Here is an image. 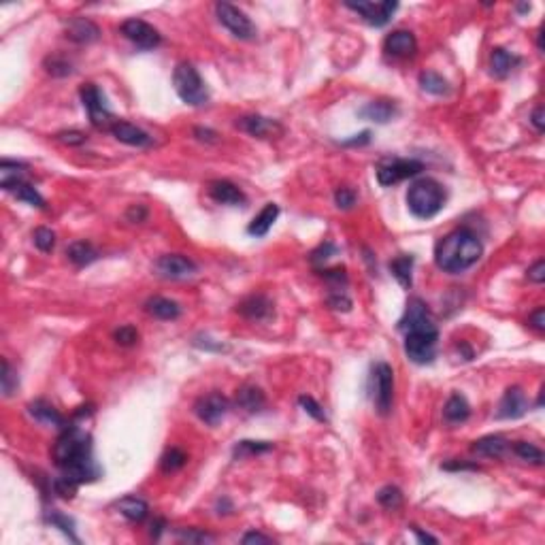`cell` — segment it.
Here are the masks:
<instances>
[{"label": "cell", "mask_w": 545, "mask_h": 545, "mask_svg": "<svg viewBox=\"0 0 545 545\" xmlns=\"http://www.w3.org/2000/svg\"><path fill=\"white\" fill-rule=\"evenodd\" d=\"M54 460L62 471V477L77 486L101 477V466L92 454V439L79 426H64L54 445Z\"/></svg>", "instance_id": "1"}, {"label": "cell", "mask_w": 545, "mask_h": 545, "mask_svg": "<svg viewBox=\"0 0 545 545\" xmlns=\"http://www.w3.org/2000/svg\"><path fill=\"white\" fill-rule=\"evenodd\" d=\"M483 253V245L469 228H458L445 234L435 247V262L445 272H462L471 268Z\"/></svg>", "instance_id": "2"}, {"label": "cell", "mask_w": 545, "mask_h": 545, "mask_svg": "<svg viewBox=\"0 0 545 545\" xmlns=\"http://www.w3.org/2000/svg\"><path fill=\"white\" fill-rule=\"evenodd\" d=\"M445 205V190L439 181L424 177L411 183L407 192V207L420 219L435 217Z\"/></svg>", "instance_id": "3"}, {"label": "cell", "mask_w": 545, "mask_h": 545, "mask_svg": "<svg viewBox=\"0 0 545 545\" xmlns=\"http://www.w3.org/2000/svg\"><path fill=\"white\" fill-rule=\"evenodd\" d=\"M173 84H175V92L179 94V98L190 107H202L209 101V90H207L202 77L188 62L177 64V69L173 73Z\"/></svg>", "instance_id": "4"}, {"label": "cell", "mask_w": 545, "mask_h": 545, "mask_svg": "<svg viewBox=\"0 0 545 545\" xmlns=\"http://www.w3.org/2000/svg\"><path fill=\"white\" fill-rule=\"evenodd\" d=\"M369 390L371 398L375 403V409L382 415H388L392 409V398H394V371L386 362H377L371 369L369 377Z\"/></svg>", "instance_id": "5"}, {"label": "cell", "mask_w": 545, "mask_h": 545, "mask_svg": "<svg viewBox=\"0 0 545 545\" xmlns=\"http://www.w3.org/2000/svg\"><path fill=\"white\" fill-rule=\"evenodd\" d=\"M79 94H81V103L90 115V122L101 130H111V126L115 124V117L107 107L105 94L94 84H86Z\"/></svg>", "instance_id": "6"}, {"label": "cell", "mask_w": 545, "mask_h": 545, "mask_svg": "<svg viewBox=\"0 0 545 545\" xmlns=\"http://www.w3.org/2000/svg\"><path fill=\"white\" fill-rule=\"evenodd\" d=\"M215 13H217L219 24L224 28H228L232 37H236L241 41H251L256 37V26L239 7H234L230 3H217Z\"/></svg>", "instance_id": "7"}, {"label": "cell", "mask_w": 545, "mask_h": 545, "mask_svg": "<svg viewBox=\"0 0 545 545\" xmlns=\"http://www.w3.org/2000/svg\"><path fill=\"white\" fill-rule=\"evenodd\" d=\"M398 328L407 335V333H439L437 331V324L432 320V314L428 309V305L413 297L409 299L407 303V309H405V316L401 318L398 322Z\"/></svg>", "instance_id": "8"}, {"label": "cell", "mask_w": 545, "mask_h": 545, "mask_svg": "<svg viewBox=\"0 0 545 545\" xmlns=\"http://www.w3.org/2000/svg\"><path fill=\"white\" fill-rule=\"evenodd\" d=\"M424 171V164L420 160H405V158H388L377 166V181L384 188H390L403 179L415 177Z\"/></svg>", "instance_id": "9"}, {"label": "cell", "mask_w": 545, "mask_h": 545, "mask_svg": "<svg viewBox=\"0 0 545 545\" xmlns=\"http://www.w3.org/2000/svg\"><path fill=\"white\" fill-rule=\"evenodd\" d=\"M439 333H407L405 354L415 365H430L437 358Z\"/></svg>", "instance_id": "10"}, {"label": "cell", "mask_w": 545, "mask_h": 545, "mask_svg": "<svg viewBox=\"0 0 545 545\" xmlns=\"http://www.w3.org/2000/svg\"><path fill=\"white\" fill-rule=\"evenodd\" d=\"M154 268H156V272H158L160 277L173 280V282L188 280V277H192L194 272H196V264L190 258L181 256V253H164V256H160L156 260Z\"/></svg>", "instance_id": "11"}, {"label": "cell", "mask_w": 545, "mask_h": 545, "mask_svg": "<svg viewBox=\"0 0 545 545\" xmlns=\"http://www.w3.org/2000/svg\"><path fill=\"white\" fill-rule=\"evenodd\" d=\"M120 30H122V35L130 41V43H134L139 50H143V52H149V50H154V47H158L160 43H162V37H160V33L151 26V24H147V22H143V20H126L122 26H120Z\"/></svg>", "instance_id": "12"}, {"label": "cell", "mask_w": 545, "mask_h": 545, "mask_svg": "<svg viewBox=\"0 0 545 545\" xmlns=\"http://www.w3.org/2000/svg\"><path fill=\"white\" fill-rule=\"evenodd\" d=\"M345 7L360 13L362 20L371 26L382 28L392 20L394 11L398 9V3H392V0H386V3H345Z\"/></svg>", "instance_id": "13"}, {"label": "cell", "mask_w": 545, "mask_h": 545, "mask_svg": "<svg viewBox=\"0 0 545 545\" xmlns=\"http://www.w3.org/2000/svg\"><path fill=\"white\" fill-rule=\"evenodd\" d=\"M228 409H230V403L219 392L200 396L194 405V413L198 415V420H202L209 426H217L224 420V415L228 413Z\"/></svg>", "instance_id": "14"}, {"label": "cell", "mask_w": 545, "mask_h": 545, "mask_svg": "<svg viewBox=\"0 0 545 545\" xmlns=\"http://www.w3.org/2000/svg\"><path fill=\"white\" fill-rule=\"evenodd\" d=\"M526 411H528V398L522 392V388L513 386V388L505 390L498 411H496V418L498 420H515V418H522Z\"/></svg>", "instance_id": "15"}, {"label": "cell", "mask_w": 545, "mask_h": 545, "mask_svg": "<svg viewBox=\"0 0 545 545\" xmlns=\"http://www.w3.org/2000/svg\"><path fill=\"white\" fill-rule=\"evenodd\" d=\"M384 47L394 58H411L418 52V41L409 30H394L386 37Z\"/></svg>", "instance_id": "16"}, {"label": "cell", "mask_w": 545, "mask_h": 545, "mask_svg": "<svg viewBox=\"0 0 545 545\" xmlns=\"http://www.w3.org/2000/svg\"><path fill=\"white\" fill-rule=\"evenodd\" d=\"M111 134L120 143L130 145V147H149L151 145V137L145 130H141L139 126L124 122V120H115V124L111 126Z\"/></svg>", "instance_id": "17"}, {"label": "cell", "mask_w": 545, "mask_h": 545, "mask_svg": "<svg viewBox=\"0 0 545 545\" xmlns=\"http://www.w3.org/2000/svg\"><path fill=\"white\" fill-rule=\"evenodd\" d=\"M236 128H241L247 134L258 137V139H268L272 134L282 132V126L275 120H268L262 115H245V117L236 120Z\"/></svg>", "instance_id": "18"}, {"label": "cell", "mask_w": 545, "mask_h": 545, "mask_svg": "<svg viewBox=\"0 0 545 545\" xmlns=\"http://www.w3.org/2000/svg\"><path fill=\"white\" fill-rule=\"evenodd\" d=\"M236 311L253 322H264L272 316V303L262 294H251L236 305Z\"/></svg>", "instance_id": "19"}, {"label": "cell", "mask_w": 545, "mask_h": 545, "mask_svg": "<svg viewBox=\"0 0 545 545\" xmlns=\"http://www.w3.org/2000/svg\"><path fill=\"white\" fill-rule=\"evenodd\" d=\"M209 196L219 205H230V207L245 205V194L232 181H226V179L211 181L209 183Z\"/></svg>", "instance_id": "20"}, {"label": "cell", "mask_w": 545, "mask_h": 545, "mask_svg": "<svg viewBox=\"0 0 545 545\" xmlns=\"http://www.w3.org/2000/svg\"><path fill=\"white\" fill-rule=\"evenodd\" d=\"M67 37L75 43H81V45L86 43L88 45V43L98 41L101 28L86 18H73V20L67 22Z\"/></svg>", "instance_id": "21"}, {"label": "cell", "mask_w": 545, "mask_h": 545, "mask_svg": "<svg viewBox=\"0 0 545 545\" xmlns=\"http://www.w3.org/2000/svg\"><path fill=\"white\" fill-rule=\"evenodd\" d=\"M509 449V441L503 435H486L471 445V452L483 458H503Z\"/></svg>", "instance_id": "22"}, {"label": "cell", "mask_w": 545, "mask_h": 545, "mask_svg": "<svg viewBox=\"0 0 545 545\" xmlns=\"http://www.w3.org/2000/svg\"><path fill=\"white\" fill-rule=\"evenodd\" d=\"M28 413H30L37 422H41V424H45V426L64 428V418H62V413H60L52 403H47V401H43V398L33 401V403L28 405Z\"/></svg>", "instance_id": "23"}, {"label": "cell", "mask_w": 545, "mask_h": 545, "mask_svg": "<svg viewBox=\"0 0 545 545\" xmlns=\"http://www.w3.org/2000/svg\"><path fill=\"white\" fill-rule=\"evenodd\" d=\"M517 64H520V58L503 47H496L490 54V73L498 79H505Z\"/></svg>", "instance_id": "24"}, {"label": "cell", "mask_w": 545, "mask_h": 545, "mask_svg": "<svg viewBox=\"0 0 545 545\" xmlns=\"http://www.w3.org/2000/svg\"><path fill=\"white\" fill-rule=\"evenodd\" d=\"M358 115L365 117V120L377 122V124H386L396 115V105L392 101H373V103L365 105L358 111Z\"/></svg>", "instance_id": "25"}, {"label": "cell", "mask_w": 545, "mask_h": 545, "mask_svg": "<svg viewBox=\"0 0 545 545\" xmlns=\"http://www.w3.org/2000/svg\"><path fill=\"white\" fill-rule=\"evenodd\" d=\"M277 215H280V207H277L275 202H268V205L251 219V224L247 226V232H249L251 236H264V234L272 228V224H275Z\"/></svg>", "instance_id": "26"}, {"label": "cell", "mask_w": 545, "mask_h": 545, "mask_svg": "<svg viewBox=\"0 0 545 545\" xmlns=\"http://www.w3.org/2000/svg\"><path fill=\"white\" fill-rule=\"evenodd\" d=\"M471 415V405L466 403V398L462 394H452L443 407V418L449 424H462L466 422Z\"/></svg>", "instance_id": "27"}, {"label": "cell", "mask_w": 545, "mask_h": 545, "mask_svg": "<svg viewBox=\"0 0 545 545\" xmlns=\"http://www.w3.org/2000/svg\"><path fill=\"white\" fill-rule=\"evenodd\" d=\"M24 175H26V164L13 162V160L0 162V185H3V190L11 192L18 183L26 181Z\"/></svg>", "instance_id": "28"}, {"label": "cell", "mask_w": 545, "mask_h": 545, "mask_svg": "<svg viewBox=\"0 0 545 545\" xmlns=\"http://www.w3.org/2000/svg\"><path fill=\"white\" fill-rule=\"evenodd\" d=\"M236 405L241 409H245L247 413H258L266 405V398H264V392L258 386H243L236 392Z\"/></svg>", "instance_id": "29"}, {"label": "cell", "mask_w": 545, "mask_h": 545, "mask_svg": "<svg viewBox=\"0 0 545 545\" xmlns=\"http://www.w3.org/2000/svg\"><path fill=\"white\" fill-rule=\"evenodd\" d=\"M147 314L158 318V320H177L181 316V307L171 301V299H162V297H154L147 301Z\"/></svg>", "instance_id": "30"}, {"label": "cell", "mask_w": 545, "mask_h": 545, "mask_svg": "<svg viewBox=\"0 0 545 545\" xmlns=\"http://www.w3.org/2000/svg\"><path fill=\"white\" fill-rule=\"evenodd\" d=\"M67 256H69V260H71L75 266H88V264H92L94 260H98V251H96L94 245L88 243V241H75V243H71L69 249H67Z\"/></svg>", "instance_id": "31"}, {"label": "cell", "mask_w": 545, "mask_h": 545, "mask_svg": "<svg viewBox=\"0 0 545 545\" xmlns=\"http://www.w3.org/2000/svg\"><path fill=\"white\" fill-rule=\"evenodd\" d=\"M117 509L130 522H143L149 513V505L143 498H137V496H124L117 503Z\"/></svg>", "instance_id": "32"}, {"label": "cell", "mask_w": 545, "mask_h": 545, "mask_svg": "<svg viewBox=\"0 0 545 545\" xmlns=\"http://www.w3.org/2000/svg\"><path fill=\"white\" fill-rule=\"evenodd\" d=\"M413 262H415L413 256H407V253H403V256H398V258H394V260L390 262L392 275L396 277V282H398L403 288H411V284H413V280H411Z\"/></svg>", "instance_id": "33"}, {"label": "cell", "mask_w": 545, "mask_h": 545, "mask_svg": "<svg viewBox=\"0 0 545 545\" xmlns=\"http://www.w3.org/2000/svg\"><path fill=\"white\" fill-rule=\"evenodd\" d=\"M420 88L428 94H435V96H447L452 92L447 79H443L439 73L435 71H424L420 75Z\"/></svg>", "instance_id": "34"}, {"label": "cell", "mask_w": 545, "mask_h": 545, "mask_svg": "<svg viewBox=\"0 0 545 545\" xmlns=\"http://www.w3.org/2000/svg\"><path fill=\"white\" fill-rule=\"evenodd\" d=\"M11 192L16 194V198H18V200L28 202L30 207H37V209H45V198H43V196L37 192V188H35V185H30L28 181L18 183Z\"/></svg>", "instance_id": "35"}, {"label": "cell", "mask_w": 545, "mask_h": 545, "mask_svg": "<svg viewBox=\"0 0 545 545\" xmlns=\"http://www.w3.org/2000/svg\"><path fill=\"white\" fill-rule=\"evenodd\" d=\"M513 452H515V456L520 458V460H524V462H530V464H537V466H541L543 464V452L537 447V445H532V443H528V441H517L515 445H513Z\"/></svg>", "instance_id": "36"}, {"label": "cell", "mask_w": 545, "mask_h": 545, "mask_svg": "<svg viewBox=\"0 0 545 545\" xmlns=\"http://www.w3.org/2000/svg\"><path fill=\"white\" fill-rule=\"evenodd\" d=\"M47 522H50L54 528H60L73 543H79V537L75 534V522H73L69 515H64V513H60V511H52V513L47 515Z\"/></svg>", "instance_id": "37"}, {"label": "cell", "mask_w": 545, "mask_h": 545, "mask_svg": "<svg viewBox=\"0 0 545 545\" xmlns=\"http://www.w3.org/2000/svg\"><path fill=\"white\" fill-rule=\"evenodd\" d=\"M272 449V443L266 441H239L234 445V458H245V456H253V454H264Z\"/></svg>", "instance_id": "38"}, {"label": "cell", "mask_w": 545, "mask_h": 545, "mask_svg": "<svg viewBox=\"0 0 545 545\" xmlns=\"http://www.w3.org/2000/svg\"><path fill=\"white\" fill-rule=\"evenodd\" d=\"M185 460H188V456H185L181 449L171 447V449L162 456L160 466H162V471H164V473H175V471H179V469L185 464Z\"/></svg>", "instance_id": "39"}, {"label": "cell", "mask_w": 545, "mask_h": 545, "mask_svg": "<svg viewBox=\"0 0 545 545\" xmlns=\"http://www.w3.org/2000/svg\"><path fill=\"white\" fill-rule=\"evenodd\" d=\"M377 500L386 509H398L403 505V492L396 486H386L377 492Z\"/></svg>", "instance_id": "40"}, {"label": "cell", "mask_w": 545, "mask_h": 545, "mask_svg": "<svg viewBox=\"0 0 545 545\" xmlns=\"http://www.w3.org/2000/svg\"><path fill=\"white\" fill-rule=\"evenodd\" d=\"M18 375H16V371L11 369V365H9V360L7 358H3V375H0V386H3V394L5 396H11L16 390H18Z\"/></svg>", "instance_id": "41"}, {"label": "cell", "mask_w": 545, "mask_h": 545, "mask_svg": "<svg viewBox=\"0 0 545 545\" xmlns=\"http://www.w3.org/2000/svg\"><path fill=\"white\" fill-rule=\"evenodd\" d=\"M33 241H35V245L41 249V251H52L54 249V245H56V234H54V230H50V228H37L35 232H33Z\"/></svg>", "instance_id": "42"}, {"label": "cell", "mask_w": 545, "mask_h": 545, "mask_svg": "<svg viewBox=\"0 0 545 545\" xmlns=\"http://www.w3.org/2000/svg\"><path fill=\"white\" fill-rule=\"evenodd\" d=\"M177 537L181 541H188V543H213L215 537L205 532V530H198V528H181L177 530Z\"/></svg>", "instance_id": "43"}, {"label": "cell", "mask_w": 545, "mask_h": 545, "mask_svg": "<svg viewBox=\"0 0 545 545\" xmlns=\"http://www.w3.org/2000/svg\"><path fill=\"white\" fill-rule=\"evenodd\" d=\"M45 67H47V73L54 75V77H67V75H71V62L64 60V58H60V56L47 58Z\"/></svg>", "instance_id": "44"}, {"label": "cell", "mask_w": 545, "mask_h": 545, "mask_svg": "<svg viewBox=\"0 0 545 545\" xmlns=\"http://www.w3.org/2000/svg\"><path fill=\"white\" fill-rule=\"evenodd\" d=\"M299 403H301V407L305 409V413H309L314 420H318V422H326V413H324V409H322V405L316 401V398H311V396H301L299 398Z\"/></svg>", "instance_id": "45"}, {"label": "cell", "mask_w": 545, "mask_h": 545, "mask_svg": "<svg viewBox=\"0 0 545 545\" xmlns=\"http://www.w3.org/2000/svg\"><path fill=\"white\" fill-rule=\"evenodd\" d=\"M328 305L337 311H350L352 309V299L345 294V290H333L328 294Z\"/></svg>", "instance_id": "46"}, {"label": "cell", "mask_w": 545, "mask_h": 545, "mask_svg": "<svg viewBox=\"0 0 545 545\" xmlns=\"http://www.w3.org/2000/svg\"><path fill=\"white\" fill-rule=\"evenodd\" d=\"M335 202L339 209H352L356 205V192L350 188H339L335 192Z\"/></svg>", "instance_id": "47"}, {"label": "cell", "mask_w": 545, "mask_h": 545, "mask_svg": "<svg viewBox=\"0 0 545 545\" xmlns=\"http://www.w3.org/2000/svg\"><path fill=\"white\" fill-rule=\"evenodd\" d=\"M113 337H115V341H117L120 345H134V343L139 341V333H137L134 326H122V328L115 331Z\"/></svg>", "instance_id": "48"}, {"label": "cell", "mask_w": 545, "mask_h": 545, "mask_svg": "<svg viewBox=\"0 0 545 545\" xmlns=\"http://www.w3.org/2000/svg\"><path fill=\"white\" fill-rule=\"evenodd\" d=\"M56 139L64 145H84L88 141V134L79 130H64V132H58Z\"/></svg>", "instance_id": "49"}, {"label": "cell", "mask_w": 545, "mask_h": 545, "mask_svg": "<svg viewBox=\"0 0 545 545\" xmlns=\"http://www.w3.org/2000/svg\"><path fill=\"white\" fill-rule=\"evenodd\" d=\"M333 253H337V245H335V243H324L322 247H318V249L311 253V262H314V264L326 262Z\"/></svg>", "instance_id": "50"}, {"label": "cell", "mask_w": 545, "mask_h": 545, "mask_svg": "<svg viewBox=\"0 0 545 545\" xmlns=\"http://www.w3.org/2000/svg\"><path fill=\"white\" fill-rule=\"evenodd\" d=\"M528 280L534 282V284H543V282H545V262H543V260L534 262V264L528 268Z\"/></svg>", "instance_id": "51"}, {"label": "cell", "mask_w": 545, "mask_h": 545, "mask_svg": "<svg viewBox=\"0 0 545 545\" xmlns=\"http://www.w3.org/2000/svg\"><path fill=\"white\" fill-rule=\"evenodd\" d=\"M126 217H128L130 222H145V219H147V207H143V205H132V207L128 209Z\"/></svg>", "instance_id": "52"}, {"label": "cell", "mask_w": 545, "mask_h": 545, "mask_svg": "<svg viewBox=\"0 0 545 545\" xmlns=\"http://www.w3.org/2000/svg\"><path fill=\"white\" fill-rule=\"evenodd\" d=\"M369 141H371V130H362V132L356 134L354 139L343 141V145H345V147H356V145H367Z\"/></svg>", "instance_id": "53"}, {"label": "cell", "mask_w": 545, "mask_h": 545, "mask_svg": "<svg viewBox=\"0 0 545 545\" xmlns=\"http://www.w3.org/2000/svg\"><path fill=\"white\" fill-rule=\"evenodd\" d=\"M528 324H530L532 328H537V331H545V309H543V307L537 309V311L530 316Z\"/></svg>", "instance_id": "54"}, {"label": "cell", "mask_w": 545, "mask_h": 545, "mask_svg": "<svg viewBox=\"0 0 545 545\" xmlns=\"http://www.w3.org/2000/svg\"><path fill=\"white\" fill-rule=\"evenodd\" d=\"M530 122L532 126L537 128V132H543L545 130V122H543V107H537L530 115Z\"/></svg>", "instance_id": "55"}, {"label": "cell", "mask_w": 545, "mask_h": 545, "mask_svg": "<svg viewBox=\"0 0 545 545\" xmlns=\"http://www.w3.org/2000/svg\"><path fill=\"white\" fill-rule=\"evenodd\" d=\"M445 471H477V464H469V462H447L443 464Z\"/></svg>", "instance_id": "56"}, {"label": "cell", "mask_w": 545, "mask_h": 545, "mask_svg": "<svg viewBox=\"0 0 545 545\" xmlns=\"http://www.w3.org/2000/svg\"><path fill=\"white\" fill-rule=\"evenodd\" d=\"M241 541L243 543H270L272 539L266 537V534H260V532H247Z\"/></svg>", "instance_id": "57"}, {"label": "cell", "mask_w": 545, "mask_h": 545, "mask_svg": "<svg viewBox=\"0 0 545 545\" xmlns=\"http://www.w3.org/2000/svg\"><path fill=\"white\" fill-rule=\"evenodd\" d=\"M194 134H196V139H198V141H211V143H213V141H215V137H217V134H215L213 130H209V128H196V130H194Z\"/></svg>", "instance_id": "58"}, {"label": "cell", "mask_w": 545, "mask_h": 545, "mask_svg": "<svg viewBox=\"0 0 545 545\" xmlns=\"http://www.w3.org/2000/svg\"><path fill=\"white\" fill-rule=\"evenodd\" d=\"M411 530H413V534L418 537L420 543H437V537H430L428 532H422L418 526H411Z\"/></svg>", "instance_id": "59"}, {"label": "cell", "mask_w": 545, "mask_h": 545, "mask_svg": "<svg viewBox=\"0 0 545 545\" xmlns=\"http://www.w3.org/2000/svg\"><path fill=\"white\" fill-rule=\"evenodd\" d=\"M515 9H517V13H528V11H530V9H532V7H530V5H526V3H524V5H517V7H515Z\"/></svg>", "instance_id": "60"}]
</instances>
